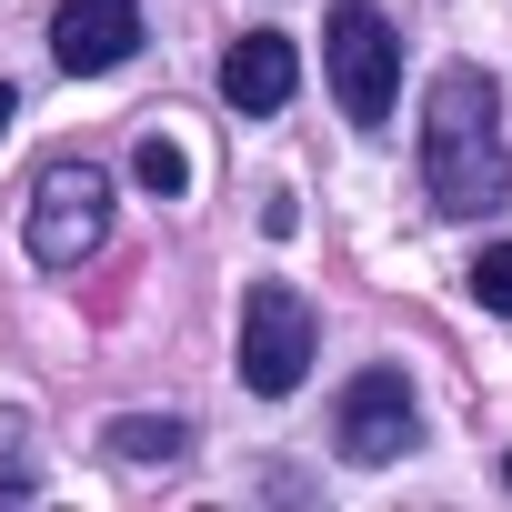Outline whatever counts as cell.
<instances>
[{
	"mask_svg": "<svg viewBox=\"0 0 512 512\" xmlns=\"http://www.w3.org/2000/svg\"><path fill=\"white\" fill-rule=\"evenodd\" d=\"M322 71H332L342 121H362V131L392 121V101H402V41H392V21L372 11V0H332V21H322Z\"/></svg>",
	"mask_w": 512,
	"mask_h": 512,
	"instance_id": "obj_2",
	"label": "cell"
},
{
	"mask_svg": "<svg viewBox=\"0 0 512 512\" xmlns=\"http://www.w3.org/2000/svg\"><path fill=\"white\" fill-rule=\"evenodd\" d=\"M101 442H111V462H181V452H191V422H171V412H121Z\"/></svg>",
	"mask_w": 512,
	"mask_h": 512,
	"instance_id": "obj_8",
	"label": "cell"
},
{
	"mask_svg": "<svg viewBox=\"0 0 512 512\" xmlns=\"http://www.w3.org/2000/svg\"><path fill=\"white\" fill-rule=\"evenodd\" d=\"M141 51V0H61L51 11V61L61 71H121Z\"/></svg>",
	"mask_w": 512,
	"mask_h": 512,
	"instance_id": "obj_6",
	"label": "cell"
},
{
	"mask_svg": "<svg viewBox=\"0 0 512 512\" xmlns=\"http://www.w3.org/2000/svg\"><path fill=\"white\" fill-rule=\"evenodd\" d=\"M292 91H302V51L282 41V31H241L231 51H221V101L231 111H292Z\"/></svg>",
	"mask_w": 512,
	"mask_h": 512,
	"instance_id": "obj_7",
	"label": "cell"
},
{
	"mask_svg": "<svg viewBox=\"0 0 512 512\" xmlns=\"http://www.w3.org/2000/svg\"><path fill=\"white\" fill-rule=\"evenodd\" d=\"M131 171H141V191H181V181H191V161H181L171 141H141V151H131Z\"/></svg>",
	"mask_w": 512,
	"mask_h": 512,
	"instance_id": "obj_10",
	"label": "cell"
},
{
	"mask_svg": "<svg viewBox=\"0 0 512 512\" xmlns=\"http://www.w3.org/2000/svg\"><path fill=\"white\" fill-rule=\"evenodd\" d=\"M11 111H21V101H11V81H0V131H11Z\"/></svg>",
	"mask_w": 512,
	"mask_h": 512,
	"instance_id": "obj_11",
	"label": "cell"
},
{
	"mask_svg": "<svg viewBox=\"0 0 512 512\" xmlns=\"http://www.w3.org/2000/svg\"><path fill=\"white\" fill-rule=\"evenodd\" d=\"M502 492H512V452H502Z\"/></svg>",
	"mask_w": 512,
	"mask_h": 512,
	"instance_id": "obj_12",
	"label": "cell"
},
{
	"mask_svg": "<svg viewBox=\"0 0 512 512\" xmlns=\"http://www.w3.org/2000/svg\"><path fill=\"white\" fill-rule=\"evenodd\" d=\"M21 241H31L41 272H81L91 251L111 241V171H101V161H51V171L31 181Z\"/></svg>",
	"mask_w": 512,
	"mask_h": 512,
	"instance_id": "obj_3",
	"label": "cell"
},
{
	"mask_svg": "<svg viewBox=\"0 0 512 512\" xmlns=\"http://www.w3.org/2000/svg\"><path fill=\"white\" fill-rule=\"evenodd\" d=\"M312 342H322V322H312V302L292 282H251V302H241V382L251 392L262 402L302 392L312 382Z\"/></svg>",
	"mask_w": 512,
	"mask_h": 512,
	"instance_id": "obj_4",
	"label": "cell"
},
{
	"mask_svg": "<svg viewBox=\"0 0 512 512\" xmlns=\"http://www.w3.org/2000/svg\"><path fill=\"white\" fill-rule=\"evenodd\" d=\"M422 181L452 221H482L512 201V141H502V91L482 61H442L422 101Z\"/></svg>",
	"mask_w": 512,
	"mask_h": 512,
	"instance_id": "obj_1",
	"label": "cell"
},
{
	"mask_svg": "<svg viewBox=\"0 0 512 512\" xmlns=\"http://www.w3.org/2000/svg\"><path fill=\"white\" fill-rule=\"evenodd\" d=\"M422 442V402H412V382L382 362V372H362L352 392H342V462H402Z\"/></svg>",
	"mask_w": 512,
	"mask_h": 512,
	"instance_id": "obj_5",
	"label": "cell"
},
{
	"mask_svg": "<svg viewBox=\"0 0 512 512\" xmlns=\"http://www.w3.org/2000/svg\"><path fill=\"white\" fill-rule=\"evenodd\" d=\"M472 302L512 322V241H492V251H482V262H472Z\"/></svg>",
	"mask_w": 512,
	"mask_h": 512,
	"instance_id": "obj_9",
	"label": "cell"
}]
</instances>
